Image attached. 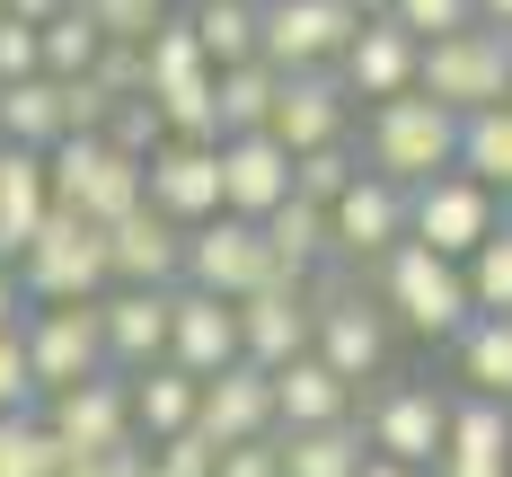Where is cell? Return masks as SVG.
Masks as SVG:
<instances>
[{"instance_id":"1","label":"cell","mask_w":512,"mask_h":477,"mask_svg":"<svg viewBox=\"0 0 512 477\" xmlns=\"http://www.w3.org/2000/svg\"><path fill=\"white\" fill-rule=\"evenodd\" d=\"M371 274V301L389 310V327H407V336H460L468 318V283L451 257H433L424 239H398L380 265H362Z\"/></svg>"},{"instance_id":"2","label":"cell","mask_w":512,"mask_h":477,"mask_svg":"<svg viewBox=\"0 0 512 477\" xmlns=\"http://www.w3.org/2000/svg\"><path fill=\"white\" fill-rule=\"evenodd\" d=\"M451 142H460V115L451 106H433L424 89L407 98H380L362 115V168L371 177H389V186H424V177H442L451 168Z\"/></svg>"},{"instance_id":"3","label":"cell","mask_w":512,"mask_h":477,"mask_svg":"<svg viewBox=\"0 0 512 477\" xmlns=\"http://www.w3.org/2000/svg\"><path fill=\"white\" fill-rule=\"evenodd\" d=\"M415 89L451 115L512 98V27H451L433 45H415Z\"/></svg>"},{"instance_id":"4","label":"cell","mask_w":512,"mask_h":477,"mask_svg":"<svg viewBox=\"0 0 512 477\" xmlns=\"http://www.w3.org/2000/svg\"><path fill=\"white\" fill-rule=\"evenodd\" d=\"M45 195L53 212H80V221H124L142 204V159H124L106 133H62L45 151Z\"/></svg>"},{"instance_id":"5","label":"cell","mask_w":512,"mask_h":477,"mask_svg":"<svg viewBox=\"0 0 512 477\" xmlns=\"http://www.w3.org/2000/svg\"><path fill=\"white\" fill-rule=\"evenodd\" d=\"M9 274H18V292H27V310H36V301H98L106 292V230L80 221V212H45L36 239L9 257Z\"/></svg>"},{"instance_id":"6","label":"cell","mask_w":512,"mask_h":477,"mask_svg":"<svg viewBox=\"0 0 512 477\" xmlns=\"http://www.w3.org/2000/svg\"><path fill=\"white\" fill-rule=\"evenodd\" d=\"M274 274L265 257V230L239 221V212H204V221H186V248H177V283L186 292H212V301H239Z\"/></svg>"},{"instance_id":"7","label":"cell","mask_w":512,"mask_h":477,"mask_svg":"<svg viewBox=\"0 0 512 477\" xmlns=\"http://www.w3.org/2000/svg\"><path fill=\"white\" fill-rule=\"evenodd\" d=\"M354 27L362 18L345 0H256V62H274V71H336Z\"/></svg>"},{"instance_id":"8","label":"cell","mask_w":512,"mask_h":477,"mask_svg":"<svg viewBox=\"0 0 512 477\" xmlns=\"http://www.w3.org/2000/svg\"><path fill=\"white\" fill-rule=\"evenodd\" d=\"M18 345H27V371H36V398L45 389H71V380H98L106 345H98V301H36L18 318Z\"/></svg>"},{"instance_id":"9","label":"cell","mask_w":512,"mask_h":477,"mask_svg":"<svg viewBox=\"0 0 512 477\" xmlns=\"http://www.w3.org/2000/svg\"><path fill=\"white\" fill-rule=\"evenodd\" d=\"M495 221H504V195H486V186L460 177V168H442V177L407 186V239H424L433 257H451V265H460Z\"/></svg>"},{"instance_id":"10","label":"cell","mask_w":512,"mask_h":477,"mask_svg":"<svg viewBox=\"0 0 512 477\" xmlns=\"http://www.w3.org/2000/svg\"><path fill=\"white\" fill-rule=\"evenodd\" d=\"M45 433L62 442V460H98V451H133V407H124V380L98 371V380H71V389H45L36 398Z\"/></svg>"},{"instance_id":"11","label":"cell","mask_w":512,"mask_h":477,"mask_svg":"<svg viewBox=\"0 0 512 477\" xmlns=\"http://www.w3.org/2000/svg\"><path fill=\"white\" fill-rule=\"evenodd\" d=\"M362 424V451L371 460H407V469H433L442 460V424H451V398L442 389H424V380H389L380 398H371V416Z\"/></svg>"},{"instance_id":"12","label":"cell","mask_w":512,"mask_h":477,"mask_svg":"<svg viewBox=\"0 0 512 477\" xmlns=\"http://www.w3.org/2000/svg\"><path fill=\"white\" fill-rule=\"evenodd\" d=\"M230 310H239V363L283 371L292 354H309V274H265Z\"/></svg>"},{"instance_id":"13","label":"cell","mask_w":512,"mask_h":477,"mask_svg":"<svg viewBox=\"0 0 512 477\" xmlns=\"http://www.w3.org/2000/svg\"><path fill=\"white\" fill-rule=\"evenodd\" d=\"M398 239H407V186H389V177L362 168L354 186L327 204V257L336 265H380Z\"/></svg>"},{"instance_id":"14","label":"cell","mask_w":512,"mask_h":477,"mask_svg":"<svg viewBox=\"0 0 512 477\" xmlns=\"http://www.w3.org/2000/svg\"><path fill=\"white\" fill-rule=\"evenodd\" d=\"M168 292H133V283H106L98 292V345H106V371L115 380L168 363Z\"/></svg>"},{"instance_id":"15","label":"cell","mask_w":512,"mask_h":477,"mask_svg":"<svg viewBox=\"0 0 512 477\" xmlns=\"http://www.w3.org/2000/svg\"><path fill=\"white\" fill-rule=\"evenodd\" d=\"M195 433H204L212 451L265 442V433H274V380L256 363H221L212 380H195Z\"/></svg>"},{"instance_id":"16","label":"cell","mask_w":512,"mask_h":477,"mask_svg":"<svg viewBox=\"0 0 512 477\" xmlns=\"http://www.w3.org/2000/svg\"><path fill=\"white\" fill-rule=\"evenodd\" d=\"M212 168H221V212H239V221H265L292 195V151L274 133H221Z\"/></svg>"},{"instance_id":"17","label":"cell","mask_w":512,"mask_h":477,"mask_svg":"<svg viewBox=\"0 0 512 477\" xmlns=\"http://www.w3.org/2000/svg\"><path fill=\"white\" fill-rule=\"evenodd\" d=\"M265 133L283 151H318V142H354V98L336 89V71H283V98L265 115Z\"/></svg>"},{"instance_id":"18","label":"cell","mask_w":512,"mask_h":477,"mask_svg":"<svg viewBox=\"0 0 512 477\" xmlns=\"http://www.w3.org/2000/svg\"><path fill=\"white\" fill-rule=\"evenodd\" d=\"M177 248H186V230H177L168 212L133 204L124 221H106V283H133V292H168V283H177Z\"/></svg>"},{"instance_id":"19","label":"cell","mask_w":512,"mask_h":477,"mask_svg":"<svg viewBox=\"0 0 512 477\" xmlns=\"http://www.w3.org/2000/svg\"><path fill=\"white\" fill-rule=\"evenodd\" d=\"M142 204L168 212L177 230H186V221H204V212H221V168H212V142H159V151L142 159Z\"/></svg>"},{"instance_id":"20","label":"cell","mask_w":512,"mask_h":477,"mask_svg":"<svg viewBox=\"0 0 512 477\" xmlns=\"http://www.w3.org/2000/svg\"><path fill=\"white\" fill-rule=\"evenodd\" d=\"M336 89L345 98H407L415 89V36L407 27H389V18H362L354 27V45L336 53Z\"/></svg>"},{"instance_id":"21","label":"cell","mask_w":512,"mask_h":477,"mask_svg":"<svg viewBox=\"0 0 512 477\" xmlns=\"http://www.w3.org/2000/svg\"><path fill=\"white\" fill-rule=\"evenodd\" d=\"M168 363L212 380L221 363H239V310L230 301H212V292H168Z\"/></svg>"},{"instance_id":"22","label":"cell","mask_w":512,"mask_h":477,"mask_svg":"<svg viewBox=\"0 0 512 477\" xmlns=\"http://www.w3.org/2000/svg\"><path fill=\"white\" fill-rule=\"evenodd\" d=\"M274 380V433H309V424H354V380L318 363V354H292Z\"/></svg>"},{"instance_id":"23","label":"cell","mask_w":512,"mask_h":477,"mask_svg":"<svg viewBox=\"0 0 512 477\" xmlns=\"http://www.w3.org/2000/svg\"><path fill=\"white\" fill-rule=\"evenodd\" d=\"M45 212H53V195H45V151L0 142V265L36 239V221H45Z\"/></svg>"},{"instance_id":"24","label":"cell","mask_w":512,"mask_h":477,"mask_svg":"<svg viewBox=\"0 0 512 477\" xmlns=\"http://www.w3.org/2000/svg\"><path fill=\"white\" fill-rule=\"evenodd\" d=\"M124 407H133V442L186 433V424H195V371H177V363L133 371V380H124Z\"/></svg>"},{"instance_id":"25","label":"cell","mask_w":512,"mask_h":477,"mask_svg":"<svg viewBox=\"0 0 512 477\" xmlns=\"http://www.w3.org/2000/svg\"><path fill=\"white\" fill-rule=\"evenodd\" d=\"M451 168L477 177L486 195H512V98L460 115V142H451Z\"/></svg>"},{"instance_id":"26","label":"cell","mask_w":512,"mask_h":477,"mask_svg":"<svg viewBox=\"0 0 512 477\" xmlns=\"http://www.w3.org/2000/svg\"><path fill=\"white\" fill-rule=\"evenodd\" d=\"M442 460H486V469H512V407L504 398H451V424H442Z\"/></svg>"},{"instance_id":"27","label":"cell","mask_w":512,"mask_h":477,"mask_svg":"<svg viewBox=\"0 0 512 477\" xmlns=\"http://www.w3.org/2000/svg\"><path fill=\"white\" fill-rule=\"evenodd\" d=\"M451 354H460V389L468 398H504L512 407V318H468L460 336H451Z\"/></svg>"},{"instance_id":"28","label":"cell","mask_w":512,"mask_h":477,"mask_svg":"<svg viewBox=\"0 0 512 477\" xmlns=\"http://www.w3.org/2000/svg\"><path fill=\"white\" fill-rule=\"evenodd\" d=\"M0 142H18V151H53V142H62V80H45V71L0 80Z\"/></svg>"},{"instance_id":"29","label":"cell","mask_w":512,"mask_h":477,"mask_svg":"<svg viewBox=\"0 0 512 477\" xmlns=\"http://www.w3.org/2000/svg\"><path fill=\"white\" fill-rule=\"evenodd\" d=\"M283 477H362V424H309V433H274Z\"/></svg>"},{"instance_id":"30","label":"cell","mask_w":512,"mask_h":477,"mask_svg":"<svg viewBox=\"0 0 512 477\" xmlns=\"http://www.w3.org/2000/svg\"><path fill=\"white\" fill-rule=\"evenodd\" d=\"M283 98V71L274 62H230V71H212V115H221V133H265V115Z\"/></svg>"},{"instance_id":"31","label":"cell","mask_w":512,"mask_h":477,"mask_svg":"<svg viewBox=\"0 0 512 477\" xmlns=\"http://www.w3.org/2000/svg\"><path fill=\"white\" fill-rule=\"evenodd\" d=\"M265 230V257H274V274H318L327 265V212L301 204V195H283V204L256 221Z\"/></svg>"},{"instance_id":"32","label":"cell","mask_w":512,"mask_h":477,"mask_svg":"<svg viewBox=\"0 0 512 477\" xmlns=\"http://www.w3.org/2000/svg\"><path fill=\"white\" fill-rule=\"evenodd\" d=\"M195 80H212L204 45L186 36V18L168 9L151 36H142V98H168V89H195Z\"/></svg>"},{"instance_id":"33","label":"cell","mask_w":512,"mask_h":477,"mask_svg":"<svg viewBox=\"0 0 512 477\" xmlns=\"http://www.w3.org/2000/svg\"><path fill=\"white\" fill-rule=\"evenodd\" d=\"M177 18H186V36L204 45L212 71H230V62L256 53V0H186Z\"/></svg>"},{"instance_id":"34","label":"cell","mask_w":512,"mask_h":477,"mask_svg":"<svg viewBox=\"0 0 512 477\" xmlns=\"http://www.w3.org/2000/svg\"><path fill=\"white\" fill-rule=\"evenodd\" d=\"M460 283H468V310L512 318V221H495V230L460 257Z\"/></svg>"},{"instance_id":"35","label":"cell","mask_w":512,"mask_h":477,"mask_svg":"<svg viewBox=\"0 0 512 477\" xmlns=\"http://www.w3.org/2000/svg\"><path fill=\"white\" fill-rule=\"evenodd\" d=\"M98 45L106 36L80 18V9H53L45 27H36V71H45V80H80V71L98 62Z\"/></svg>"},{"instance_id":"36","label":"cell","mask_w":512,"mask_h":477,"mask_svg":"<svg viewBox=\"0 0 512 477\" xmlns=\"http://www.w3.org/2000/svg\"><path fill=\"white\" fill-rule=\"evenodd\" d=\"M0 477H62V442L45 433L36 407L0 416Z\"/></svg>"},{"instance_id":"37","label":"cell","mask_w":512,"mask_h":477,"mask_svg":"<svg viewBox=\"0 0 512 477\" xmlns=\"http://www.w3.org/2000/svg\"><path fill=\"white\" fill-rule=\"evenodd\" d=\"M354 177H362V151H354V142H318V151H292V195H301V204H318V212L336 204Z\"/></svg>"},{"instance_id":"38","label":"cell","mask_w":512,"mask_h":477,"mask_svg":"<svg viewBox=\"0 0 512 477\" xmlns=\"http://www.w3.org/2000/svg\"><path fill=\"white\" fill-rule=\"evenodd\" d=\"M71 9H80V18L98 27L106 45H142L159 18H168V0H71Z\"/></svg>"},{"instance_id":"39","label":"cell","mask_w":512,"mask_h":477,"mask_svg":"<svg viewBox=\"0 0 512 477\" xmlns=\"http://www.w3.org/2000/svg\"><path fill=\"white\" fill-rule=\"evenodd\" d=\"M380 18L407 27L415 45H433V36H451V27H477V0H389Z\"/></svg>"},{"instance_id":"40","label":"cell","mask_w":512,"mask_h":477,"mask_svg":"<svg viewBox=\"0 0 512 477\" xmlns=\"http://www.w3.org/2000/svg\"><path fill=\"white\" fill-rule=\"evenodd\" d=\"M133 477H212V442L186 424V433H168V442H142V469Z\"/></svg>"},{"instance_id":"41","label":"cell","mask_w":512,"mask_h":477,"mask_svg":"<svg viewBox=\"0 0 512 477\" xmlns=\"http://www.w3.org/2000/svg\"><path fill=\"white\" fill-rule=\"evenodd\" d=\"M106 142H115L124 159H151L159 142H168V133H159V106L151 98H124L115 115H106Z\"/></svg>"},{"instance_id":"42","label":"cell","mask_w":512,"mask_h":477,"mask_svg":"<svg viewBox=\"0 0 512 477\" xmlns=\"http://www.w3.org/2000/svg\"><path fill=\"white\" fill-rule=\"evenodd\" d=\"M124 98H106L98 80L80 71V80H62V133H106V115H115Z\"/></svg>"},{"instance_id":"43","label":"cell","mask_w":512,"mask_h":477,"mask_svg":"<svg viewBox=\"0 0 512 477\" xmlns=\"http://www.w3.org/2000/svg\"><path fill=\"white\" fill-rule=\"evenodd\" d=\"M18 407H36V371H27L18 327H0V416H18Z\"/></svg>"},{"instance_id":"44","label":"cell","mask_w":512,"mask_h":477,"mask_svg":"<svg viewBox=\"0 0 512 477\" xmlns=\"http://www.w3.org/2000/svg\"><path fill=\"white\" fill-rule=\"evenodd\" d=\"M89 80H98L106 98H142V45H98Z\"/></svg>"},{"instance_id":"45","label":"cell","mask_w":512,"mask_h":477,"mask_svg":"<svg viewBox=\"0 0 512 477\" xmlns=\"http://www.w3.org/2000/svg\"><path fill=\"white\" fill-rule=\"evenodd\" d=\"M212 477H283L274 433H265V442H230V451H212Z\"/></svg>"},{"instance_id":"46","label":"cell","mask_w":512,"mask_h":477,"mask_svg":"<svg viewBox=\"0 0 512 477\" xmlns=\"http://www.w3.org/2000/svg\"><path fill=\"white\" fill-rule=\"evenodd\" d=\"M27 71H36V27L0 18V80H27Z\"/></svg>"},{"instance_id":"47","label":"cell","mask_w":512,"mask_h":477,"mask_svg":"<svg viewBox=\"0 0 512 477\" xmlns=\"http://www.w3.org/2000/svg\"><path fill=\"white\" fill-rule=\"evenodd\" d=\"M142 469V442L133 451H98V460H62V477H133Z\"/></svg>"},{"instance_id":"48","label":"cell","mask_w":512,"mask_h":477,"mask_svg":"<svg viewBox=\"0 0 512 477\" xmlns=\"http://www.w3.org/2000/svg\"><path fill=\"white\" fill-rule=\"evenodd\" d=\"M53 9H71V0H0V18H27V27H45Z\"/></svg>"},{"instance_id":"49","label":"cell","mask_w":512,"mask_h":477,"mask_svg":"<svg viewBox=\"0 0 512 477\" xmlns=\"http://www.w3.org/2000/svg\"><path fill=\"white\" fill-rule=\"evenodd\" d=\"M18 318H27V292H18V274L0 265V327H18Z\"/></svg>"},{"instance_id":"50","label":"cell","mask_w":512,"mask_h":477,"mask_svg":"<svg viewBox=\"0 0 512 477\" xmlns=\"http://www.w3.org/2000/svg\"><path fill=\"white\" fill-rule=\"evenodd\" d=\"M433 477H512V469H486V460H433Z\"/></svg>"},{"instance_id":"51","label":"cell","mask_w":512,"mask_h":477,"mask_svg":"<svg viewBox=\"0 0 512 477\" xmlns=\"http://www.w3.org/2000/svg\"><path fill=\"white\" fill-rule=\"evenodd\" d=\"M362 477H433V469H407V460H362Z\"/></svg>"},{"instance_id":"52","label":"cell","mask_w":512,"mask_h":477,"mask_svg":"<svg viewBox=\"0 0 512 477\" xmlns=\"http://www.w3.org/2000/svg\"><path fill=\"white\" fill-rule=\"evenodd\" d=\"M477 27H512V0H477Z\"/></svg>"},{"instance_id":"53","label":"cell","mask_w":512,"mask_h":477,"mask_svg":"<svg viewBox=\"0 0 512 477\" xmlns=\"http://www.w3.org/2000/svg\"><path fill=\"white\" fill-rule=\"evenodd\" d=\"M345 9H354V18H380V9H389V0H345Z\"/></svg>"},{"instance_id":"54","label":"cell","mask_w":512,"mask_h":477,"mask_svg":"<svg viewBox=\"0 0 512 477\" xmlns=\"http://www.w3.org/2000/svg\"><path fill=\"white\" fill-rule=\"evenodd\" d=\"M504 221H512V195H504Z\"/></svg>"},{"instance_id":"55","label":"cell","mask_w":512,"mask_h":477,"mask_svg":"<svg viewBox=\"0 0 512 477\" xmlns=\"http://www.w3.org/2000/svg\"><path fill=\"white\" fill-rule=\"evenodd\" d=\"M168 9H186V0H168Z\"/></svg>"}]
</instances>
